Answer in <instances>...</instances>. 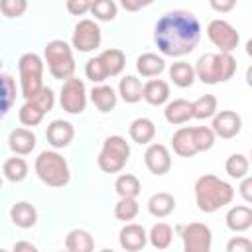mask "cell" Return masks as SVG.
I'll return each mask as SVG.
<instances>
[{
    "label": "cell",
    "instance_id": "6da1fadb",
    "mask_svg": "<svg viewBox=\"0 0 252 252\" xmlns=\"http://www.w3.org/2000/svg\"><path fill=\"white\" fill-rule=\"evenodd\" d=\"M201 41V24L189 10L165 12L154 28V43L165 57H183Z\"/></svg>",
    "mask_w": 252,
    "mask_h": 252
},
{
    "label": "cell",
    "instance_id": "7a4b0ae2",
    "mask_svg": "<svg viewBox=\"0 0 252 252\" xmlns=\"http://www.w3.org/2000/svg\"><path fill=\"white\" fill-rule=\"evenodd\" d=\"M232 199L234 187L213 173H205L195 181V203L201 213H217L219 209L230 205Z\"/></svg>",
    "mask_w": 252,
    "mask_h": 252
},
{
    "label": "cell",
    "instance_id": "3957f363",
    "mask_svg": "<svg viewBox=\"0 0 252 252\" xmlns=\"http://www.w3.org/2000/svg\"><path fill=\"white\" fill-rule=\"evenodd\" d=\"M197 79L205 85L226 83L236 73V59L232 53H205L195 63Z\"/></svg>",
    "mask_w": 252,
    "mask_h": 252
},
{
    "label": "cell",
    "instance_id": "277c9868",
    "mask_svg": "<svg viewBox=\"0 0 252 252\" xmlns=\"http://www.w3.org/2000/svg\"><path fill=\"white\" fill-rule=\"evenodd\" d=\"M35 175L47 187H65L71 179V169L67 159L57 150H43L37 154L33 163Z\"/></svg>",
    "mask_w": 252,
    "mask_h": 252
},
{
    "label": "cell",
    "instance_id": "5b68a950",
    "mask_svg": "<svg viewBox=\"0 0 252 252\" xmlns=\"http://www.w3.org/2000/svg\"><path fill=\"white\" fill-rule=\"evenodd\" d=\"M43 59L47 63V69L51 73L53 79L59 81H69L75 73V57H73V49L67 41L63 39H51L47 41L45 49H43Z\"/></svg>",
    "mask_w": 252,
    "mask_h": 252
},
{
    "label": "cell",
    "instance_id": "8992f818",
    "mask_svg": "<svg viewBox=\"0 0 252 252\" xmlns=\"http://www.w3.org/2000/svg\"><path fill=\"white\" fill-rule=\"evenodd\" d=\"M18 73H20L22 96L26 100L35 98L45 87L43 85V59L33 51L24 53L18 59Z\"/></svg>",
    "mask_w": 252,
    "mask_h": 252
},
{
    "label": "cell",
    "instance_id": "52a82bcc",
    "mask_svg": "<svg viewBox=\"0 0 252 252\" xmlns=\"http://www.w3.org/2000/svg\"><path fill=\"white\" fill-rule=\"evenodd\" d=\"M130 159V144L126 138L114 134L104 138L102 148L96 156V163L104 173H120Z\"/></svg>",
    "mask_w": 252,
    "mask_h": 252
},
{
    "label": "cell",
    "instance_id": "ba28073f",
    "mask_svg": "<svg viewBox=\"0 0 252 252\" xmlns=\"http://www.w3.org/2000/svg\"><path fill=\"white\" fill-rule=\"evenodd\" d=\"M207 37L215 47H219L220 53H232L240 43V35L236 32V28L232 24H228L226 20H220V18L209 22Z\"/></svg>",
    "mask_w": 252,
    "mask_h": 252
},
{
    "label": "cell",
    "instance_id": "9c48e42d",
    "mask_svg": "<svg viewBox=\"0 0 252 252\" xmlns=\"http://www.w3.org/2000/svg\"><path fill=\"white\" fill-rule=\"evenodd\" d=\"M59 104L69 114H83L87 108V87L81 79L71 77L61 85Z\"/></svg>",
    "mask_w": 252,
    "mask_h": 252
},
{
    "label": "cell",
    "instance_id": "30bf717a",
    "mask_svg": "<svg viewBox=\"0 0 252 252\" xmlns=\"http://www.w3.org/2000/svg\"><path fill=\"white\" fill-rule=\"evenodd\" d=\"M100 41H102V33L94 20L85 18L77 22L73 30V37H71L73 49H77L79 53H91L100 45Z\"/></svg>",
    "mask_w": 252,
    "mask_h": 252
},
{
    "label": "cell",
    "instance_id": "8fae6325",
    "mask_svg": "<svg viewBox=\"0 0 252 252\" xmlns=\"http://www.w3.org/2000/svg\"><path fill=\"white\" fill-rule=\"evenodd\" d=\"M183 252H211L213 232L205 222H189L181 228Z\"/></svg>",
    "mask_w": 252,
    "mask_h": 252
},
{
    "label": "cell",
    "instance_id": "7c38bea8",
    "mask_svg": "<svg viewBox=\"0 0 252 252\" xmlns=\"http://www.w3.org/2000/svg\"><path fill=\"white\" fill-rule=\"evenodd\" d=\"M215 136L222 138V140H230L236 138L242 130V118L238 112L234 110H219L213 116V124H211Z\"/></svg>",
    "mask_w": 252,
    "mask_h": 252
},
{
    "label": "cell",
    "instance_id": "4fadbf2b",
    "mask_svg": "<svg viewBox=\"0 0 252 252\" xmlns=\"http://www.w3.org/2000/svg\"><path fill=\"white\" fill-rule=\"evenodd\" d=\"M144 163L154 175H165L171 169V154L163 144H150L144 152Z\"/></svg>",
    "mask_w": 252,
    "mask_h": 252
},
{
    "label": "cell",
    "instance_id": "5bb4252c",
    "mask_svg": "<svg viewBox=\"0 0 252 252\" xmlns=\"http://www.w3.org/2000/svg\"><path fill=\"white\" fill-rule=\"evenodd\" d=\"M118 242L122 246V250L126 252H140L150 240H148V232L142 224L136 222H128L120 228L118 232Z\"/></svg>",
    "mask_w": 252,
    "mask_h": 252
},
{
    "label": "cell",
    "instance_id": "9a60e30c",
    "mask_svg": "<svg viewBox=\"0 0 252 252\" xmlns=\"http://www.w3.org/2000/svg\"><path fill=\"white\" fill-rule=\"evenodd\" d=\"M45 138H47V142L53 150H63L73 142L75 128L69 120H53V122L47 124Z\"/></svg>",
    "mask_w": 252,
    "mask_h": 252
},
{
    "label": "cell",
    "instance_id": "2e32d148",
    "mask_svg": "<svg viewBox=\"0 0 252 252\" xmlns=\"http://www.w3.org/2000/svg\"><path fill=\"white\" fill-rule=\"evenodd\" d=\"M37 138L30 128H14L8 134V146L16 156H28L35 150Z\"/></svg>",
    "mask_w": 252,
    "mask_h": 252
},
{
    "label": "cell",
    "instance_id": "e0dca14e",
    "mask_svg": "<svg viewBox=\"0 0 252 252\" xmlns=\"http://www.w3.org/2000/svg\"><path fill=\"white\" fill-rule=\"evenodd\" d=\"M163 116L169 124L173 126H179V124H185L193 118V110H191V102L185 100V98H173L165 104L163 108Z\"/></svg>",
    "mask_w": 252,
    "mask_h": 252
},
{
    "label": "cell",
    "instance_id": "ac0fdd59",
    "mask_svg": "<svg viewBox=\"0 0 252 252\" xmlns=\"http://www.w3.org/2000/svg\"><path fill=\"white\" fill-rule=\"evenodd\" d=\"M224 220H226V226L232 232H244V230L252 228V207L234 205V207L228 209Z\"/></svg>",
    "mask_w": 252,
    "mask_h": 252
},
{
    "label": "cell",
    "instance_id": "d6986e66",
    "mask_svg": "<svg viewBox=\"0 0 252 252\" xmlns=\"http://www.w3.org/2000/svg\"><path fill=\"white\" fill-rule=\"evenodd\" d=\"M10 219L18 228H32L37 222V209L28 201H18L10 209Z\"/></svg>",
    "mask_w": 252,
    "mask_h": 252
},
{
    "label": "cell",
    "instance_id": "ffe728a7",
    "mask_svg": "<svg viewBox=\"0 0 252 252\" xmlns=\"http://www.w3.org/2000/svg\"><path fill=\"white\" fill-rule=\"evenodd\" d=\"M171 148H173V154H177L179 158H193L197 156V148H195V142H193V134H191V126H183L179 130L173 132L171 136Z\"/></svg>",
    "mask_w": 252,
    "mask_h": 252
},
{
    "label": "cell",
    "instance_id": "44dd1931",
    "mask_svg": "<svg viewBox=\"0 0 252 252\" xmlns=\"http://www.w3.org/2000/svg\"><path fill=\"white\" fill-rule=\"evenodd\" d=\"M175 211V197L167 191L154 193L148 199V213L156 219H165Z\"/></svg>",
    "mask_w": 252,
    "mask_h": 252
},
{
    "label": "cell",
    "instance_id": "7402d4cb",
    "mask_svg": "<svg viewBox=\"0 0 252 252\" xmlns=\"http://www.w3.org/2000/svg\"><path fill=\"white\" fill-rule=\"evenodd\" d=\"M67 252H94V238L85 228H73L65 236Z\"/></svg>",
    "mask_w": 252,
    "mask_h": 252
},
{
    "label": "cell",
    "instance_id": "603a6c76",
    "mask_svg": "<svg viewBox=\"0 0 252 252\" xmlns=\"http://www.w3.org/2000/svg\"><path fill=\"white\" fill-rule=\"evenodd\" d=\"M136 71L142 77H148V79L158 77V75H161L165 71V59L161 55H158V53H152V51L142 53L136 59Z\"/></svg>",
    "mask_w": 252,
    "mask_h": 252
},
{
    "label": "cell",
    "instance_id": "cb8c5ba5",
    "mask_svg": "<svg viewBox=\"0 0 252 252\" xmlns=\"http://www.w3.org/2000/svg\"><path fill=\"white\" fill-rule=\"evenodd\" d=\"M144 100L152 106L167 104L169 100V85L163 79H150L144 83Z\"/></svg>",
    "mask_w": 252,
    "mask_h": 252
},
{
    "label": "cell",
    "instance_id": "d4e9b609",
    "mask_svg": "<svg viewBox=\"0 0 252 252\" xmlns=\"http://www.w3.org/2000/svg\"><path fill=\"white\" fill-rule=\"evenodd\" d=\"M89 94H91V102L96 106V110L110 112V110L116 108L118 94L114 93V89L110 85H94Z\"/></svg>",
    "mask_w": 252,
    "mask_h": 252
},
{
    "label": "cell",
    "instance_id": "484cf974",
    "mask_svg": "<svg viewBox=\"0 0 252 252\" xmlns=\"http://www.w3.org/2000/svg\"><path fill=\"white\" fill-rule=\"evenodd\" d=\"M118 94L122 96L124 102L136 104L144 98V85L136 75H124L118 83Z\"/></svg>",
    "mask_w": 252,
    "mask_h": 252
},
{
    "label": "cell",
    "instance_id": "4316f807",
    "mask_svg": "<svg viewBox=\"0 0 252 252\" xmlns=\"http://www.w3.org/2000/svg\"><path fill=\"white\" fill-rule=\"evenodd\" d=\"M128 134H130L132 142H136L140 146H146V144L150 146V142L156 138V124L146 116L136 118V120H132L130 128H128Z\"/></svg>",
    "mask_w": 252,
    "mask_h": 252
},
{
    "label": "cell",
    "instance_id": "83f0119b",
    "mask_svg": "<svg viewBox=\"0 0 252 252\" xmlns=\"http://www.w3.org/2000/svg\"><path fill=\"white\" fill-rule=\"evenodd\" d=\"M169 79L175 87L179 89H187L195 83L197 79V73H195V67L187 61H175L169 65Z\"/></svg>",
    "mask_w": 252,
    "mask_h": 252
},
{
    "label": "cell",
    "instance_id": "f1b7e54d",
    "mask_svg": "<svg viewBox=\"0 0 252 252\" xmlns=\"http://www.w3.org/2000/svg\"><path fill=\"white\" fill-rule=\"evenodd\" d=\"M98 57H100V61L104 63L108 77L120 75V73L124 71V67H126V55H124V51L118 49V47H108V49H104Z\"/></svg>",
    "mask_w": 252,
    "mask_h": 252
},
{
    "label": "cell",
    "instance_id": "f546056e",
    "mask_svg": "<svg viewBox=\"0 0 252 252\" xmlns=\"http://www.w3.org/2000/svg\"><path fill=\"white\" fill-rule=\"evenodd\" d=\"M114 191L118 193L120 199H136L142 191L140 179L132 173H120L114 181Z\"/></svg>",
    "mask_w": 252,
    "mask_h": 252
},
{
    "label": "cell",
    "instance_id": "4dcf8cb0",
    "mask_svg": "<svg viewBox=\"0 0 252 252\" xmlns=\"http://www.w3.org/2000/svg\"><path fill=\"white\" fill-rule=\"evenodd\" d=\"M148 240L156 250H165L173 242V228L167 222H156L148 232Z\"/></svg>",
    "mask_w": 252,
    "mask_h": 252
},
{
    "label": "cell",
    "instance_id": "1f68e13d",
    "mask_svg": "<svg viewBox=\"0 0 252 252\" xmlns=\"http://www.w3.org/2000/svg\"><path fill=\"white\" fill-rule=\"evenodd\" d=\"M28 161L24 158H8L4 163H2V173L4 177L10 181V183H20L28 177Z\"/></svg>",
    "mask_w": 252,
    "mask_h": 252
},
{
    "label": "cell",
    "instance_id": "d6a6232c",
    "mask_svg": "<svg viewBox=\"0 0 252 252\" xmlns=\"http://www.w3.org/2000/svg\"><path fill=\"white\" fill-rule=\"evenodd\" d=\"M217 106H219V102H217V96H215V94H203V96H199L197 100L191 102L193 118H197V120L213 118V116L219 112Z\"/></svg>",
    "mask_w": 252,
    "mask_h": 252
},
{
    "label": "cell",
    "instance_id": "836d02e7",
    "mask_svg": "<svg viewBox=\"0 0 252 252\" xmlns=\"http://www.w3.org/2000/svg\"><path fill=\"white\" fill-rule=\"evenodd\" d=\"M45 114H47V112H45L35 100H26V102L20 106V110H18L20 122H22L24 126H30V128L41 124V120H43Z\"/></svg>",
    "mask_w": 252,
    "mask_h": 252
},
{
    "label": "cell",
    "instance_id": "e575fe53",
    "mask_svg": "<svg viewBox=\"0 0 252 252\" xmlns=\"http://www.w3.org/2000/svg\"><path fill=\"white\" fill-rule=\"evenodd\" d=\"M248 169H250V159L242 154H230L224 161V171L228 173V177L232 179H244L248 177Z\"/></svg>",
    "mask_w": 252,
    "mask_h": 252
},
{
    "label": "cell",
    "instance_id": "d590c367",
    "mask_svg": "<svg viewBox=\"0 0 252 252\" xmlns=\"http://www.w3.org/2000/svg\"><path fill=\"white\" fill-rule=\"evenodd\" d=\"M191 134H193V142H195L197 152H209L215 146L217 136H215L211 126H193Z\"/></svg>",
    "mask_w": 252,
    "mask_h": 252
},
{
    "label": "cell",
    "instance_id": "8d00e7d4",
    "mask_svg": "<svg viewBox=\"0 0 252 252\" xmlns=\"http://www.w3.org/2000/svg\"><path fill=\"white\" fill-rule=\"evenodd\" d=\"M91 14L98 22H112L118 14V4L114 0H94L93 8H91Z\"/></svg>",
    "mask_w": 252,
    "mask_h": 252
},
{
    "label": "cell",
    "instance_id": "74e56055",
    "mask_svg": "<svg viewBox=\"0 0 252 252\" xmlns=\"http://www.w3.org/2000/svg\"><path fill=\"white\" fill-rule=\"evenodd\" d=\"M138 213H140V205H138V201L136 199H120L116 205H114V217L118 219V220H122V222H130V220H134L136 217H138Z\"/></svg>",
    "mask_w": 252,
    "mask_h": 252
},
{
    "label": "cell",
    "instance_id": "f35d334b",
    "mask_svg": "<svg viewBox=\"0 0 252 252\" xmlns=\"http://www.w3.org/2000/svg\"><path fill=\"white\" fill-rule=\"evenodd\" d=\"M85 75L89 81H93L94 85H104V81L108 79V73H106V67L104 63L100 61V57H91L87 63H85Z\"/></svg>",
    "mask_w": 252,
    "mask_h": 252
},
{
    "label": "cell",
    "instance_id": "ab89813d",
    "mask_svg": "<svg viewBox=\"0 0 252 252\" xmlns=\"http://www.w3.org/2000/svg\"><path fill=\"white\" fill-rule=\"evenodd\" d=\"M2 89H4V106H2V114H8L14 100H16V83L12 79V75L2 73Z\"/></svg>",
    "mask_w": 252,
    "mask_h": 252
},
{
    "label": "cell",
    "instance_id": "60d3db41",
    "mask_svg": "<svg viewBox=\"0 0 252 252\" xmlns=\"http://www.w3.org/2000/svg\"><path fill=\"white\" fill-rule=\"evenodd\" d=\"M0 10L6 18H20L28 10V2L26 0H2Z\"/></svg>",
    "mask_w": 252,
    "mask_h": 252
},
{
    "label": "cell",
    "instance_id": "b9f144b4",
    "mask_svg": "<svg viewBox=\"0 0 252 252\" xmlns=\"http://www.w3.org/2000/svg\"><path fill=\"white\" fill-rule=\"evenodd\" d=\"M226 252H252V240L246 236H232L226 242Z\"/></svg>",
    "mask_w": 252,
    "mask_h": 252
},
{
    "label": "cell",
    "instance_id": "7bdbcfd3",
    "mask_svg": "<svg viewBox=\"0 0 252 252\" xmlns=\"http://www.w3.org/2000/svg\"><path fill=\"white\" fill-rule=\"evenodd\" d=\"M32 100H35L45 112L53 110V106H55V94H53V91H51L49 87H43V91H41L35 98H32Z\"/></svg>",
    "mask_w": 252,
    "mask_h": 252
},
{
    "label": "cell",
    "instance_id": "ee69618b",
    "mask_svg": "<svg viewBox=\"0 0 252 252\" xmlns=\"http://www.w3.org/2000/svg\"><path fill=\"white\" fill-rule=\"evenodd\" d=\"M65 6H67V10H69V14H73V16H83V14L91 12L93 2H89V0H67Z\"/></svg>",
    "mask_w": 252,
    "mask_h": 252
},
{
    "label": "cell",
    "instance_id": "f6af8a7d",
    "mask_svg": "<svg viewBox=\"0 0 252 252\" xmlns=\"http://www.w3.org/2000/svg\"><path fill=\"white\" fill-rule=\"evenodd\" d=\"M238 193H240V197H242L246 203L252 205V175H248V177H244V179L240 181Z\"/></svg>",
    "mask_w": 252,
    "mask_h": 252
},
{
    "label": "cell",
    "instance_id": "bcb514c9",
    "mask_svg": "<svg viewBox=\"0 0 252 252\" xmlns=\"http://www.w3.org/2000/svg\"><path fill=\"white\" fill-rule=\"evenodd\" d=\"M234 6H236L234 0H211V8H213L215 12H220V14L230 12Z\"/></svg>",
    "mask_w": 252,
    "mask_h": 252
},
{
    "label": "cell",
    "instance_id": "7dc6e473",
    "mask_svg": "<svg viewBox=\"0 0 252 252\" xmlns=\"http://www.w3.org/2000/svg\"><path fill=\"white\" fill-rule=\"evenodd\" d=\"M12 252H39V250H37V246L32 244L30 240H18V242H14V246H12Z\"/></svg>",
    "mask_w": 252,
    "mask_h": 252
},
{
    "label": "cell",
    "instance_id": "c3c4849f",
    "mask_svg": "<svg viewBox=\"0 0 252 252\" xmlns=\"http://www.w3.org/2000/svg\"><path fill=\"white\" fill-rule=\"evenodd\" d=\"M120 6L128 12H136V10H142L144 6H150V2H142V0H122Z\"/></svg>",
    "mask_w": 252,
    "mask_h": 252
},
{
    "label": "cell",
    "instance_id": "681fc988",
    "mask_svg": "<svg viewBox=\"0 0 252 252\" xmlns=\"http://www.w3.org/2000/svg\"><path fill=\"white\" fill-rule=\"evenodd\" d=\"M246 85L252 89V65L246 69Z\"/></svg>",
    "mask_w": 252,
    "mask_h": 252
},
{
    "label": "cell",
    "instance_id": "f907efd6",
    "mask_svg": "<svg viewBox=\"0 0 252 252\" xmlns=\"http://www.w3.org/2000/svg\"><path fill=\"white\" fill-rule=\"evenodd\" d=\"M246 53H248V57H252V37L246 41Z\"/></svg>",
    "mask_w": 252,
    "mask_h": 252
},
{
    "label": "cell",
    "instance_id": "816d5d0a",
    "mask_svg": "<svg viewBox=\"0 0 252 252\" xmlns=\"http://www.w3.org/2000/svg\"><path fill=\"white\" fill-rule=\"evenodd\" d=\"M98 252H114L112 248H102V250H98Z\"/></svg>",
    "mask_w": 252,
    "mask_h": 252
},
{
    "label": "cell",
    "instance_id": "f5cc1de1",
    "mask_svg": "<svg viewBox=\"0 0 252 252\" xmlns=\"http://www.w3.org/2000/svg\"><path fill=\"white\" fill-rule=\"evenodd\" d=\"M248 159H250V163H252V148H250V156H248Z\"/></svg>",
    "mask_w": 252,
    "mask_h": 252
},
{
    "label": "cell",
    "instance_id": "db71d44e",
    "mask_svg": "<svg viewBox=\"0 0 252 252\" xmlns=\"http://www.w3.org/2000/svg\"><path fill=\"white\" fill-rule=\"evenodd\" d=\"M0 252H10V250H6V248H2V250H0Z\"/></svg>",
    "mask_w": 252,
    "mask_h": 252
},
{
    "label": "cell",
    "instance_id": "11a10c76",
    "mask_svg": "<svg viewBox=\"0 0 252 252\" xmlns=\"http://www.w3.org/2000/svg\"><path fill=\"white\" fill-rule=\"evenodd\" d=\"M59 252H67V250H59Z\"/></svg>",
    "mask_w": 252,
    "mask_h": 252
}]
</instances>
